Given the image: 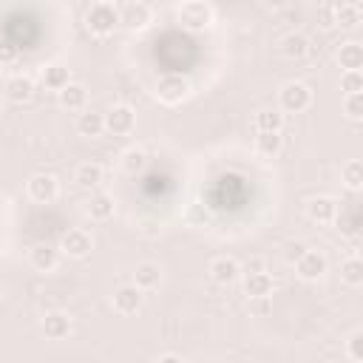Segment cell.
Wrapping results in <instances>:
<instances>
[{
    "instance_id": "10",
    "label": "cell",
    "mask_w": 363,
    "mask_h": 363,
    "mask_svg": "<svg viewBox=\"0 0 363 363\" xmlns=\"http://www.w3.org/2000/svg\"><path fill=\"white\" fill-rule=\"evenodd\" d=\"M150 23V6L147 3H122L119 6V26L130 28V31H142Z\"/></svg>"
},
{
    "instance_id": "7",
    "label": "cell",
    "mask_w": 363,
    "mask_h": 363,
    "mask_svg": "<svg viewBox=\"0 0 363 363\" xmlns=\"http://www.w3.org/2000/svg\"><path fill=\"white\" fill-rule=\"evenodd\" d=\"M136 128V113L130 105H113L105 113V130H111L113 136H128Z\"/></svg>"
},
{
    "instance_id": "5",
    "label": "cell",
    "mask_w": 363,
    "mask_h": 363,
    "mask_svg": "<svg viewBox=\"0 0 363 363\" xmlns=\"http://www.w3.org/2000/svg\"><path fill=\"white\" fill-rule=\"evenodd\" d=\"M187 94H190V85H187V79L182 74H164L156 82V96L164 105H179V102L187 99Z\"/></svg>"
},
{
    "instance_id": "27",
    "label": "cell",
    "mask_w": 363,
    "mask_h": 363,
    "mask_svg": "<svg viewBox=\"0 0 363 363\" xmlns=\"http://www.w3.org/2000/svg\"><path fill=\"white\" fill-rule=\"evenodd\" d=\"M281 147H284V136L281 133H261V130H255V153L272 159V156L281 153Z\"/></svg>"
},
{
    "instance_id": "30",
    "label": "cell",
    "mask_w": 363,
    "mask_h": 363,
    "mask_svg": "<svg viewBox=\"0 0 363 363\" xmlns=\"http://www.w3.org/2000/svg\"><path fill=\"white\" fill-rule=\"evenodd\" d=\"M340 91H343L346 96L363 94V71H343V77H340Z\"/></svg>"
},
{
    "instance_id": "14",
    "label": "cell",
    "mask_w": 363,
    "mask_h": 363,
    "mask_svg": "<svg viewBox=\"0 0 363 363\" xmlns=\"http://www.w3.org/2000/svg\"><path fill=\"white\" fill-rule=\"evenodd\" d=\"M57 102L65 108V111H85V105H88V88L82 85V82H68L60 94H57Z\"/></svg>"
},
{
    "instance_id": "33",
    "label": "cell",
    "mask_w": 363,
    "mask_h": 363,
    "mask_svg": "<svg viewBox=\"0 0 363 363\" xmlns=\"http://www.w3.org/2000/svg\"><path fill=\"white\" fill-rule=\"evenodd\" d=\"M145 162H147V156L142 150H128L125 159H122V167L128 173H139V170H145Z\"/></svg>"
},
{
    "instance_id": "20",
    "label": "cell",
    "mask_w": 363,
    "mask_h": 363,
    "mask_svg": "<svg viewBox=\"0 0 363 363\" xmlns=\"http://www.w3.org/2000/svg\"><path fill=\"white\" fill-rule=\"evenodd\" d=\"M105 130V113H96V111H82L79 116H77V133L79 136H88V139H94V136H99Z\"/></svg>"
},
{
    "instance_id": "16",
    "label": "cell",
    "mask_w": 363,
    "mask_h": 363,
    "mask_svg": "<svg viewBox=\"0 0 363 363\" xmlns=\"http://www.w3.org/2000/svg\"><path fill=\"white\" fill-rule=\"evenodd\" d=\"M43 332H45V337H51V340H62L68 332H71V318L65 315V312H60V309H54V312H48L45 318H43Z\"/></svg>"
},
{
    "instance_id": "26",
    "label": "cell",
    "mask_w": 363,
    "mask_h": 363,
    "mask_svg": "<svg viewBox=\"0 0 363 363\" xmlns=\"http://www.w3.org/2000/svg\"><path fill=\"white\" fill-rule=\"evenodd\" d=\"M281 125H284V113L275 108H264L255 113V130L261 133H281Z\"/></svg>"
},
{
    "instance_id": "1",
    "label": "cell",
    "mask_w": 363,
    "mask_h": 363,
    "mask_svg": "<svg viewBox=\"0 0 363 363\" xmlns=\"http://www.w3.org/2000/svg\"><path fill=\"white\" fill-rule=\"evenodd\" d=\"M119 26V6L113 3H94L85 11V28L94 37H111Z\"/></svg>"
},
{
    "instance_id": "2",
    "label": "cell",
    "mask_w": 363,
    "mask_h": 363,
    "mask_svg": "<svg viewBox=\"0 0 363 363\" xmlns=\"http://www.w3.org/2000/svg\"><path fill=\"white\" fill-rule=\"evenodd\" d=\"M176 17H179V23H182L187 31H204V28L213 26L216 11H213V6L204 3V0H190V3H182V6L176 9Z\"/></svg>"
},
{
    "instance_id": "22",
    "label": "cell",
    "mask_w": 363,
    "mask_h": 363,
    "mask_svg": "<svg viewBox=\"0 0 363 363\" xmlns=\"http://www.w3.org/2000/svg\"><path fill=\"white\" fill-rule=\"evenodd\" d=\"M159 281H162V269L156 267V264H150V261H145V264H136V269H133V286L136 289H153V286H159Z\"/></svg>"
},
{
    "instance_id": "4",
    "label": "cell",
    "mask_w": 363,
    "mask_h": 363,
    "mask_svg": "<svg viewBox=\"0 0 363 363\" xmlns=\"http://www.w3.org/2000/svg\"><path fill=\"white\" fill-rule=\"evenodd\" d=\"M26 193L37 204H51L60 196V179L54 173H31L26 182Z\"/></svg>"
},
{
    "instance_id": "21",
    "label": "cell",
    "mask_w": 363,
    "mask_h": 363,
    "mask_svg": "<svg viewBox=\"0 0 363 363\" xmlns=\"http://www.w3.org/2000/svg\"><path fill=\"white\" fill-rule=\"evenodd\" d=\"M244 295L252 298H272V278L267 272H252L244 278Z\"/></svg>"
},
{
    "instance_id": "12",
    "label": "cell",
    "mask_w": 363,
    "mask_h": 363,
    "mask_svg": "<svg viewBox=\"0 0 363 363\" xmlns=\"http://www.w3.org/2000/svg\"><path fill=\"white\" fill-rule=\"evenodd\" d=\"M28 261L37 272H54L60 267V250L51 244H34L28 252Z\"/></svg>"
},
{
    "instance_id": "8",
    "label": "cell",
    "mask_w": 363,
    "mask_h": 363,
    "mask_svg": "<svg viewBox=\"0 0 363 363\" xmlns=\"http://www.w3.org/2000/svg\"><path fill=\"white\" fill-rule=\"evenodd\" d=\"M295 272L301 281H318L326 275V255L318 250H306L298 261H295Z\"/></svg>"
},
{
    "instance_id": "13",
    "label": "cell",
    "mask_w": 363,
    "mask_h": 363,
    "mask_svg": "<svg viewBox=\"0 0 363 363\" xmlns=\"http://www.w3.org/2000/svg\"><path fill=\"white\" fill-rule=\"evenodd\" d=\"M111 303H113V309H116L119 315H133V312H139V306H142V289H136L133 284H125V286H119V289L113 292Z\"/></svg>"
},
{
    "instance_id": "11",
    "label": "cell",
    "mask_w": 363,
    "mask_h": 363,
    "mask_svg": "<svg viewBox=\"0 0 363 363\" xmlns=\"http://www.w3.org/2000/svg\"><path fill=\"white\" fill-rule=\"evenodd\" d=\"M306 216L315 224H332L337 216V201L332 196H312L306 201Z\"/></svg>"
},
{
    "instance_id": "18",
    "label": "cell",
    "mask_w": 363,
    "mask_h": 363,
    "mask_svg": "<svg viewBox=\"0 0 363 363\" xmlns=\"http://www.w3.org/2000/svg\"><path fill=\"white\" fill-rule=\"evenodd\" d=\"M40 79H43V85H45L48 91L60 94V91H62V88L71 82V74H68V68H65V65L51 62V65H45V68L40 71Z\"/></svg>"
},
{
    "instance_id": "38",
    "label": "cell",
    "mask_w": 363,
    "mask_h": 363,
    "mask_svg": "<svg viewBox=\"0 0 363 363\" xmlns=\"http://www.w3.org/2000/svg\"><path fill=\"white\" fill-rule=\"evenodd\" d=\"M247 275H252V272H264V261L261 258H252V261H247Z\"/></svg>"
},
{
    "instance_id": "28",
    "label": "cell",
    "mask_w": 363,
    "mask_h": 363,
    "mask_svg": "<svg viewBox=\"0 0 363 363\" xmlns=\"http://www.w3.org/2000/svg\"><path fill=\"white\" fill-rule=\"evenodd\" d=\"M340 281L346 286H360L363 284V261L357 255H349L343 264H340Z\"/></svg>"
},
{
    "instance_id": "37",
    "label": "cell",
    "mask_w": 363,
    "mask_h": 363,
    "mask_svg": "<svg viewBox=\"0 0 363 363\" xmlns=\"http://www.w3.org/2000/svg\"><path fill=\"white\" fill-rule=\"evenodd\" d=\"M14 54H17V48H14L11 43H3V45H0V60H3V62L14 60Z\"/></svg>"
},
{
    "instance_id": "9",
    "label": "cell",
    "mask_w": 363,
    "mask_h": 363,
    "mask_svg": "<svg viewBox=\"0 0 363 363\" xmlns=\"http://www.w3.org/2000/svg\"><path fill=\"white\" fill-rule=\"evenodd\" d=\"M207 272H210V278H213L216 284L227 286V284H235V281L241 278V264H238L233 255H218V258L210 261Z\"/></svg>"
},
{
    "instance_id": "3",
    "label": "cell",
    "mask_w": 363,
    "mask_h": 363,
    "mask_svg": "<svg viewBox=\"0 0 363 363\" xmlns=\"http://www.w3.org/2000/svg\"><path fill=\"white\" fill-rule=\"evenodd\" d=\"M278 105H281V111H286V113H301V111H306V108L312 105V88L303 85V82H298V79H292V82L281 85V91H278Z\"/></svg>"
},
{
    "instance_id": "36",
    "label": "cell",
    "mask_w": 363,
    "mask_h": 363,
    "mask_svg": "<svg viewBox=\"0 0 363 363\" xmlns=\"http://www.w3.org/2000/svg\"><path fill=\"white\" fill-rule=\"evenodd\" d=\"M318 26H320V28H332V26H335V11H332V6H320V9H318Z\"/></svg>"
},
{
    "instance_id": "24",
    "label": "cell",
    "mask_w": 363,
    "mask_h": 363,
    "mask_svg": "<svg viewBox=\"0 0 363 363\" xmlns=\"http://www.w3.org/2000/svg\"><path fill=\"white\" fill-rule=\"evenodd\" d=\"M6 96H9L11 102H17V105L28 102V99L34 96V82H31V77H11V79L6 82Z\"/></svg>"
},
{
    "instance_id": "19",
    "label": "cell",
    "mask_w": 363,
    "mask_h": 363,
    "mask_svg": "<svg viewBox=\"0 0 363 363\" xmlns=\"http://www.w3.org/2000/svg\"><path fill=\"white\" fill-rule=\"evenodd\" d=\"M85 213H88L94 221H108V218L113 216V199H111L108 193L96 190V193H91V199H88V204H85Z\"/></svg>"
},
{
    "instance_id": "15",
    "label": "cell",
    "mask_w": 363,
    "mask_h": 363,
    "mask_svg": "<svg viewBox=\"0 0 363 363\" xmlns=\"http://www.w3.org/2000/svg\"><path fill=\"white\" fill-rule=\"evenodd\" d=\"M102 179H105V170H102V164H96V162H82V164H77V170H74V182H77V187H82V190H96V187L102 184Z\"/></svg>"
},
{
    "instance_id": "25",
    "label": "cell",
    "mask_w": 363,
    "mask_h": 363,
    "mask_svg": "<svg viewBox=\"0 0 363 363\" xmlns=\"http://www.w3.org/2000/svg\"><path fill=\"white\" fill-rule=\"evenodd\" d=\"M332 11H335V26H343V28H354L363 17L357 3H335Z\"/></svg>"
},
{
    "instance_id": "34",
    "label": "cell",
    "mask_w": 363,
    "mask_h": 363,
    "mask_svg": "<svg viewBox=\"0 0 363 363\" xmlns=\"http://www.w3.org/2000/svg\"><path fill=\"white\" fill-rule=\"evenodd\" d=\"M306 250H309V247H306L303 241H289V244H286V250H284V258H286L289 264H295Z\"/></svg>"
},
{
    "instance_id": "39",
    "label": "cell",
    "mask_w": 363,
    "mask_h": 363,
    "mask_svg": "<svg viewBox=\"0 0 363 363\" xmlns=\"http://www.w3.org/2000/svg\"><path fill=\"white\" fill-rule=\"evenodd\" d=\"M156 363H184V360H182L179 354H173V352H167V354H162V357H159Z\"/></svg>"
},
{
    "instance_id": "35",
    "label": "cell",
    "mask_w": 363,
    "mask_h": 363,
    "mask_svg": "<svg viewBox=\"0 0 363 363\" xmlns=\"http://www.w3.org/2000/svg\"><path fill=\"white\" fill-rule=\"evenodd\" d=\"M250 312L258 315V318L269 315V312H272V298H252V301H250Z\"/></svg>"
},
{
    "instance_id": "17",
    "label": "cell",
    "mask_w": 363,
    "mask_h": 363,
    "mask_svg": "<svg viewBox=\"0 0 363 363\" xmlns=\"http://www.w3.org/2000/svg\"><path fill=\"white\" fill-rule=\"evenodd\" d=\"M337 65H340L343 71H360V68H363V45L354 43V40L343 43V45L337 48Z\"/></svg>"
},
{
    "instance_id": "32",
    "label": "cell",
    "mask_w": 363,
    "mask_h": 363,
    "mask_svg": "<svg viewBox=\"0 0 363 363\" xmlns=\"http://www.w3.org/2000/svg\"><path fill=\"white\" fill-rule=\"evenodd\" d=\"M343 113H346V119L360 122V119H363V94L343 96Z\"/></svg>"
},
{
    "instance_id": "6",
    "label": "cell",
    "mask_w": 363,
    "mask_h": 363,
    "mask_svg": "<svg viewBox=\"0 0 363 363\" xmlns=\"http://www.w3.org/2000/svg\"><path fill=\"white\" fill-rule=\"evenodd\" d=\"M57 250H60L62 255H68V258L82 261V258H88V255H91V250H94V238H91V233H85V230L74 227V230L62 233V238H60V247H57Z\"/></svg>"
},
{
    "instance_id": "29",
    "label": "cell",
    "mask_w": 363,
    "mask_h": 363,
    "mask_svg": "<svg viewBox=\"0 0 363 363\" xmlns=\"http://www.w3.org/2000/svg\"><path fill=\"white\" fill-rule=\"evenodd\" d=\"M340 176H343V184H346L352 193H357V190L363 187V162H360V159H349V162L343 164Z\"/></svg>"
},
{
    "instance_id": "23",
    "label": "cell",
    "mask_w": 363,
    "mask_h": 363,
    "mask_svg": "<svg viewBox=\"0 0 363 363\" xmlns=\"http://www.w3.org/2000/svg\"><path fill=\"white\" fill-rule=\"evenodd\" d=\"M281 54H284L286 60H303V57L309 54V40H306L303 34H298V31H289V34L281 40Z\"/></svg>"
},
{
    "instance_id": "31",
    "label": "cell",
    "mask_w": 363,
    "mask_h": 363,
    "mask_svg": "<svg viewBox=\"0 0 363 363\" xmlns=\"http://www.w3.org/2000/svg\"><path fill=\"white\" fill-rule=\"evenodd\" d=\"M346 357L352 363H363V332L354 329L349 337H346Z\"/></svg>"
},
{
    "instance_id": "40",
    "label": "cell",
    "mask_w": 363,
    "mask_h": 363,
    "mask_svg": "<svg viewBox=\"0 0 363 363\" xmlns=\"http://www.w3.org/2000/svg\"><path fill=\"white\" fill-rule=\"evenodd\" d=\"M0 113H3V99H0Z\"/></svg>"
}]
</instances>
